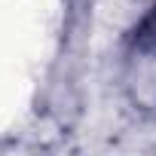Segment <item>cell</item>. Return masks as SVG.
Here are the masks:
<instances>
[{"label": "cell", "instance_id": "obj_1", "mask_svg": "<svg viewBox=\"0 0 156 156\" xmlns=\"http://www.w3.org/2000/svg\"><path fill=\"white\" fill-rule=\"evenodd\" d=\"M126 61H129V86L135 89V95L141 101L156 104V6L135 28Z\"/></svg>", "mask_w": 156, "mask_h": 156}]
</instances>
